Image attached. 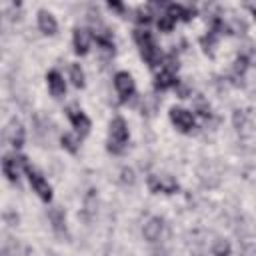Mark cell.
Returning <instances> with one entry per match:
<instances>
[{"mask_svg":"<svg viewBox=\"0 0 256 256\" xmlns=\"http://www.w3.org/2000/svg\"><path fill=\"white\" fill-rule=\"evenodd\" d=\"M20 160H22V164H24V170H26V174H28V180H30L34 192L38 194L44 202H50V200H52V188H50L48 182L44 180V176H42L38 170H36V168H32L26 158H20Z\"/></svg>","mask_w":256,"mask_h":256,"instance_id":"6da1fadb","label":"cell"},{"mask_svg":"<svg viewBox=\"0 0 256 256\" xmlns=\"http://www.w3.org/2000/svg\"><path fill=\"white\" fill-rule=\"evenodd\" d=\"M136 42L140 46V52H142V58L148 62L150 66H156L158 60H160V52L156 50L154 46V40L148 30H136Z\"/></svg>","mask_w":256,"mask_h":256,"instance_id":"7a4b0ae2","label":"cell"},{"mask_svg":"<svg viewBox=\"0 0 256 256\" xmlns=\"http://www.w3.org/2000/svg\"><path fill=\"white\" fill-rule=\"evenodd\" d=\"M126 140H128V126H126L124 118L118 116L110 122V146L108 148L112 152H120Z\"/></svg>","mask_w":256,"mask_h":256,"instance_id":"3957f363","label":"cell"},{"mask_svg":"<svg viewBox=\"0 0 256 256\" xmlns=\"http://www.w3.org/2000/svg\"><path fill=\"white\" fill-rule=\"evenodd\" d=\"M170 120L176 124V128H180L182 132H190L194 128V118L188 110H184V108H172L170 110Z\"/></svg>","mask_w":256,"mask_h":256,"instance_id":"277c9868","label":"cell"},{"mask_svg":"<svg viewBox=\"0 0 256 256\" xmlns=\"http://www.w3.org/2000/svg\"><path fill=\"white\" fill-rule=\"evenodd\" d=\"M114 84H116V90L120 94V100H128L134 94V80L128 72H118L114 76Z\"/></svg>","mask_w":256,"mask_h":256,"instance_id":"5b68a950","label":"cell"},{"mask_svg":"<svg viewBox=\"0 0 256 256\" xmlns=\"http://www.w3.org/2000/svg\"><path fill=\"white\" fill-rule=\"evenodd\" d=\"M148 184H150L152 192H166V194H172L178 188L176 180L170 176H150Z\"/></svg>","mask_w":256,"mask_h":256,"instance_id":"8992f818","label":"cell"},{"mask_svg":"<svg viewBox=\"0 0 256 256\" xmlns=\"http://www.w3.org/2000/svg\"><path fill=\"white\" fill-rule=\"evenodd\" d=\"M68 116H70L72 124H74V128L78 130L80 136H86V134H88V130H90V120H88V116H86L82 110H78V108H70Z\"/></svg>","mask_w":256,"mask_h":256,"instance_id":"52a82bcc","label":"cell"},{"mask_svg":"<svg viewBox=\"0 0 256 256\" xmlns=\"http://www.w3.org/2000/svg\"><path fill=\"white\" fill-rule=\"evenodd\" d=\"M46 80H48V88H50V92H52V96H54V98H60V96H64V92H66V84H64L62 76L58 74L56 70L48 72Z\"/></svg>","mask_w":256,"mask_h":256,"instance_id":"ba28073f","label":"cell"},{"mask_svg":"<svg viewBox=\"0 0 256 256\" xmlns=\"http://www.w3.org/2000/svg\"><path fill=\"white\" fill-rule=\"evenodd\" d=\"M160 234H162V220L160 218H150V220L144 224V238L154 242L160 238Z\"/></svg>","mask_w":256,"mask_h":256,"instance_id":"9c48e42d","label":"cell"},{"mask_svg":"<svg viewBox=\"0 0 256 256\" xmlns=\"http://www.w3.org/2000/svg\"><path fill=\"white\" fill-rule=\"evenodd\" d=\"M88 46H90V34H88V30L76 28L74 30V50H76V54H86Z\"/></svg>","mask_w":256,"mask_h":256,"instance_id":"30bf717a","label":"cell"},{"mask_svg":"<svg viewBox=\"0 0 256 256\" xmlns=\"http://www.w3.org/2000/svg\"><path fill=\"white\" fill-rule=\"evenodd\" d=\"M38 26H40V30H42L44 34H54L56 28H58L54 16H52L50 12H46V10H40V12H38Z\"/></svg>","mask_w":256,"mask_h":256,"instance_id":"8fae6325","label":"cell"},{"mask_svg":"<svg viewBox=\"0 0 256 256\" xmlns=\"http://www.w3.org/2000/svg\"><path fill=\"white\" fill-rule=\"evenodd\" d=\"M8 138H10L14 148H20V146L24 144V128L18 122H12V126L8 128Z\"/></svg>","mask_w":256,"mask_h":256,"instance_id":"7c38bea8","label":"cell"},{"mask_svg":"<svg viewBox=\"0 0 256 256\" xmlns=\"http://www.w3.org/2000/svg\"><path fill=\"white\" fill-rule=\"evenodd\" d=\"M50 220H52V226H54L56 232H60V234L66 232V220H64V212L62 210H58V208L50 210Z\"/></svg>","mask_w":256,"mask_h":256,"instance_id":"4fadbf2b","label":"cell"},{"mask_svg":"<svg viewBox=\"0 0 256 256\" xmlns=\"http://www.w3.org/2000/svg\"><path fill=\"white\" fill-rule=\"evenodd\" d=\"M2 170H4V174L8 176L10 182H18V166H16V160H14V158L6 156L4 162H2Z\"/></svg>","mask_w":256,"mask_h":256,"instance_id":"5bb4252c","label":"cell"},{"mask_svg":"<svg viewBox=\"0 0 256 256\" xmlns=\"http://www.w3.org/2000/svg\"><path fill=\"white\" fill-rule=\"evenodd\" d=\"M172 84H174V74H172L170 68L162 70L160 74L156 76V88H158V90H166V88L172 86Z\"/></svg>","mask_w":256,"mask_h":256,"instance_id":"9a60e30c","label":"cell"},{"mask_svg":"<svg viewBox=\"0 0 256 256\" xmlns=\"http://www.w3.org/2000/svg\"><path fill=\"white\" fill-rule=\"evenodd\" d=\"M70 78H72V82H74L76 88L84 86V72H82V68L78 64H72L70 66Z\"/></svg>","mask_w":256,"mask_h":256,"instance_id":"2e32d148","label":"cell"},{"mask_svg":"<svg viewBox=\"0 0 256 256\" xmlns=\"http://www.w3.org/2000/svg\"><path fill=\"white\" fill-rule=\"evenodd\" d=\"M214 254L216 256H230V244L226 240H216L214 244Z\"/></svg>","mask_w":256,"mask_h":256,"instance_id":"e0dca14e","label":"cell"},{"mask_svg":"<svg viewBox=\"0 0 256 256\" xmlns=\"http://www.w3.org/2000/svg\"><path fill=\"white\" fill-rule=\"evenodd\" d=\"M62 146H64L66 150H70V152H76V148H78V146H76V140L72 138L70 134H64V136H62Z\"/></svg>","mask_w":256,"mask_h":256,"instance_id":"ac0fdd59","label":"cell"},{"mask_svg":"<svg viewBox=\"0 0 256 256\" xmlns=\"http://www.w3.org/2000/svg\"><path fill=\"white\" fill-rule=\"evenodd\" d=\"M172 26H174V20L166 14V16H160V20H158V28L160 30H164V32H168V30H172Z\"/></svg>","mask_w":256,"mask_h":256,"instance_id":"d6986e66","label":"cell"},{"mask_svg":"<svg viewBox=\"0 0 256 256\" xmlns=\"http://www.w3.org/2000/svg\"><path fill=\"white\" fill-rule=\"evenodd\" d=\"M254 14H256V8H254Z\"/></svg>","mask_w":256,"mask_h":256,"instance_id":"ffe728a7","label":"cell"}]
</instances>
